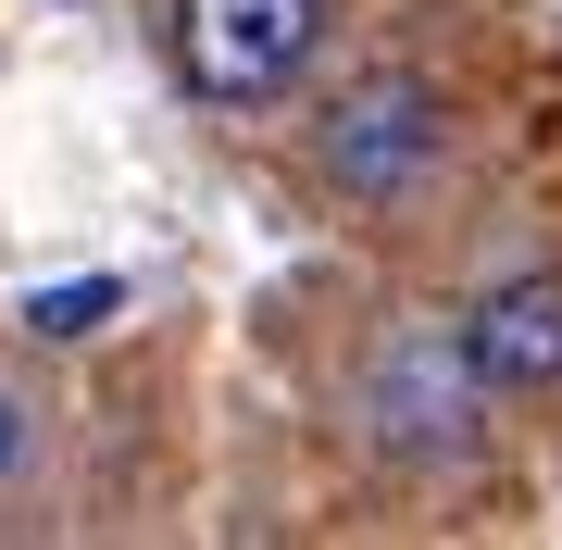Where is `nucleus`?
<instances>
[{"label":"nucleus","mask_w":562,"mask_h":550,"mask_svg":"<svg viewBox=\"0 0 562 550\" xmlns=\"http://www.w3.org/2000/svg\"><path fill=\"white\" fill-rule=\"evenodd\" d=\"M325 38V0H176V76L213 113H262L301 88V63Z\"/></svg>","instance_id":"1"},{"label":"nucleus","mask_w":562,"mask_h":550,"mask_svg":"<svg viewBox=\"0 0 562 550\" xmlns=\"http://www.w3.org/2000/svg\"><path fill=\"white\" fill-rule=\"evenodd\" d=\"M425 164H438V101H425L413 76H362L338 113H325V188L362 213H387V201H413Z\"/></svg>","instance_id":"2"},{"label":"nucleus","mask_w":562,"mask_h":550,"mask_svg":"<svg viewBox=\"0 0 562 550\" xmlns=\"http://www.w3.org/2000/svg\"><path fill=\"white\" fill-rule=\"evenodd\" d=\"M450 350L475 388H562V276H501Z\"/></svg>","instance_id":"3"},{"label":"nucleus","mask_w":562,"mask_h":550,"mask_svg":"<svg viewBox=\"0 0 562 550\" xmlns=\"http://www.w3.org/2000/svg\"><path fill=\"white\" fill-rule=\"evenodd\" d=\"M113 313H125V288L88 276V288H38V301H25V326H38V338H88V326H113Z\"/></svg>","instance_id":"4"},{"label":"nucleus","mask_w":562,"mask_h":550,"mask_svg":"<svg viewBox=\"0 0 562 550\" xmlns=\"http://www.w3.org/2000/svg\"><path fill=\"white\" fill-rule=\"evenodd\" d=\"M13 450H25V413H13V388H0V475H13Z\"/></svg>","instance_id":"5"}]
</instances>
